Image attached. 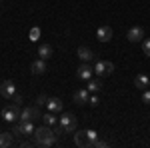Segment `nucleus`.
Here are the masks:
<instances>
[{"instance_id":"f257e3e1","label":"nucleus","mask_w":150,"mask_h":148,"mask_svg":"<svg viewBox=\"0 0 150 148\" xmlns=\"http://www.w3.org/2000/svg\"><path fill=\"white\" fill-rule=\"evenodd\" d=\"M34 144L36 146H42V148H50L54 146V142H56V132H54V128L52 126H38L34 130Z\"/></svg>"},{"instance_id":"f03ea898","label":"nucleus","mask_w":150,"mask_h":148,"mask_svg":"<svg viewBox=\"0 0 150 148\" xmlns=\"http://www.w3.org/2000/svg\"><path fill=\"white\" fill-rule=\"evenodd\" d=\"M58 122H60L62 128H64V134L74 132V130H76V126H78V120H76V116H74L72 112H64L60 118H58Z\"/></svg>"},{"instance_id":"7ed1b4c3","label":"nucleus","mask_w":150,"mask_h":148,"mask_svg":"<svg viewBox=\"0 0 150 148\" xmlns=\"http://www.w3.org/2000/svg\"><path fill=\"white\" fill-rule=\"evenodd\" d=\"M18 116H20V106H16V104H10V106H4L2 108V120L4 122H16L18 120Z\"/></svg>"},{"instance_id":"20e7f679","label":"nucleus","mask_w":150,"mask_h":148,"mask_svg":"<svg viewBox=\"0 0 150 148\" xmlns=\"http://www.w3.org/2000/svg\"><path fill=\"white\" fill-rule=\"evenodd\" d=\"M36 118H42V114H40V106H28V108H22V110H20V116H18L20 122L36 120Z\"/></svg>"},{"instance_id":"39448f33","label":"nucleus","mask_w":150,"mask_h":148,"mask_svg":"<svg viewBox=\"0 0 150 148\" xmlns=\"http://www.w3.org/2000/svg\"><path fill=\"white\" fill-rule=\"evenodd\" d=\"M114 72V64L112 62H102V60H98L96 64H94V74L96 76H110Z\"/></svg>"},{"instance_id":"423d86ee","label":"nucleus","mask_w":150,"mask_h":148,"mask_svg":"<svg viewBox=\"0 0 150 148\" xmlns=\"http://www.w3.org/2000/svg\"><path fill=\"white\" fill-rule=\"evenodd\" d=\"M14 94H16V84H14V80H4V82L0 84V96L6 98V100H10Z\"/></svg>"},{"instance_id":"0eeeda50","label":"nucleus","mask_w":150,"mask_h":148,"mask_svg":"<svg viewBox=\"0 0 150 148\" xmlns=\"http://www.w3.org/2000/svg\"><path fill=\"white\" fill-rule=\"evenodd\" d=\"M126 38L128 42H142L144 40V28L142 26H132L126 32Z\"/></svg>"},{"instance_id":"6e6552de","label":"nucleus","mask_w":150,"mask_h":148,"mask_svg":"<svg viewBox=\"0 0 150 148\" xmlns=\"http://www.w3.org/2000/svg\"><path fill=\"white\" fill-rule=\"evenodd\" d=\"M92 74H94V68L88 64V62H82L80 66L76 68V76H78L80 80H90Z\"/></svg>"},{"instance_id":"1a4fd4ad","label":"nucleus","mask_w":150,"mask_h":148,"mask_svg":"<svg viewBox=\"0 0 150 148\" xmlns=\"http://www.w3.org/2000/svg\"><path fill=\"white\" fill-rule=\"evenodd\" d=\"M74 142H76V146H80V148H90V146H92V140L88 138L86 130L76 132V134H74Z\"/></svg>"},{"instance_id":"9d476101","label":"nucleus","mask_w":150,"mask_h":148,"mask_svg":"<svg viewBox=\"0 0 150 148\" xmlns=\"http://www.w3.org/2000/svg\"><path fill=\"white\" fill-rule=\"evenodd\" d=\"M96 38H98L100 42H110V40H112V28H110V26H100V28L96 30Z\"/></svg>"},{"instance_id":"9b49d317","label":"nucleus","mask_w":150,"mask_h":148,"mask_svg":"<svg viewBox=\"0 0 150 148\" xmlns=\"http://www.w3.org/2000/svg\"><path fill=\"white\" fill-rule=\"evenodd\" d=\"M134 86H136L138 90H146V88L150 86V78L146 76V74H142V72H140V74L134 76Z\"/></svg>"},{"instance_id":"f8f14e48","label":"nucleus","mask_w":150,"mask_h":148,"mask_svg":"<svg viewBox=\"0 0 150 148\" xmlns=\"http://www.w3.org/2000/svg\"><path fill=\"white\" fill-rule=\"evenodd\" d=\"M30 70H32V74H44V72L48 70L46 60H42V58L34 60V62H32V66H30Z\"/></svg>"},{"instance_id":"ddd939ff","label":"nucleus","mask_w":150,"mask_h":148,"mask_svg":"<svg viewBox=\"0 0 150 148\" xmlns=\"http://www.w3.org/2000/svg\"><path fill=\"white\" fill-rule=\"evenodd\" d=\"M76 54H78V58H80L82 62H90V60H94V52L88 48V46H80Z\"/></svg>"},{"instance_id":"4468645a","label":"nucleus","mask_w":150,"mask_h":148,"mask_svg":"<svg viewBox=\"0 0 150 148\" xmlns=\"http://www.w3.org/2000/svg\"><path fill=\"white\" fill-rule=\"evenodd\" d=\"M88 98H90L88 88H80V90L74 92V102H76V104H86V102H88Z\"/></svg>"},{"instance_id":"2eb2a0df","label":"nucleus","mask_w":150,"mask_h":148,"mask_svg":"<svg viewBox=\"0 0 150 148\" xmlns=\"http://www.w3.org/2000/svg\"><path fill=\"white\" fill-rule=\"evenodd\" d=\"M46 108L50 110V112H62V108H64V102H62L60 98H48Z\"/></svg>"},{"instance_id":"dca6fc26","label":"nucleus","mask_w":150,"mask_h":148,"mask_svg":"<svg viewBox=\"0 0 150 148\" xmlns=\"http://www.w3.org/2000/svg\"><path fill=\"white\" fill-rule=\"evenodd\" d=\"M86 88H88L90 94H98V92L102 90V82L98 78H90V80H86Z\"/></svg>"},{"instance_id":"f3484780","label":"nucleus","mask_w":150,"mask_h":148,"mask_svg":"<svg viewBox=\"0 0 150 148\" xmlns=\"http://www.w3.org/2000/svg\"><path fill=\"white\" fill-rule=\"evenodd\" d=\"M54 56V48L50 44H42L38 48V58H42V60H48V58Z\"/></svg>"},{"instance_id":"a211bd4d","label":"nucleus","mask_w":150,"mask_h":148,"mask_svg":"<svg viewBox=\"0 0 150 148\" xmlns=\"http://www.w3.org/2000/svg\"><path fill=\"white\" fill-rule=\"evenodd\" d=\"M20 124H22V132H24V136H32V134H34V130H36L34 120H26V122H20Z\"/></svg>"},{"instance_id":"6ab92c4d","label":"nucleus","mask_w":150,"mask_h":148,"mask_svg":"<svg viewBox=\"0 0 150 148\" xmlns=\"http://www.w3.org/2000/svg\"><path fill=\"white\" fill-rule=\"evenodd\" d=\"M42 122H44V124H48V126H54V124H58L56 112H50V110H48L46 114H42Z\"/></svg>"},{"instance_id":"aec40b11","label":"nucleus","mask_w":150,"mask_h":148,"mask_svg":"<svg viewBox=\"0 0 150 148\" xmlns=\"http://www.w3.org/2000/svg\"><path fill=\"white\" fill-rule=\"evenodd\" d=\"M12 132H0V148H4V146H10L12 144Z\"/></svg>"},{"instance_id":"412c9836","label":"nucleus","mask_w":150,"mask_h":148,"mask_svg":"<svg viewBox=\"0 0 150 148\" xmlns=\"http://www.w3.org/2000/svg\"><path fill=\"white\" fill-rule=\"evenodd\" d=\"M14 136H24V132H22V124H20V120L18 122H12V130H10Z\"/></svg>"},{"instance_id":"4be33fe9","label":"nucleus","mask_w":150,"mask_h":148,"mask_svg":"<svg viewBox=\"0 0 150 148\" xmlns=\"http://www.w3.org/2000/svg\"><path fill=\"white\" fill-rule=\"evenodd\" d=\"M28 38H30V42H38V38H40V28H38V26L30 28V34H28Z\"/></svg>"},{"instance_id":"5701e85b","label":"nucleus","mask_w":150,"mask_h":148,"mask_svg":"<svg viewBox=\"0 0 150 148\" xmlns=\"http://www.w3.org/2000/svg\"><path fill=\"white\" fill-rule=\"evenodd\" d=\"M46 102H48V96L46 94H38V98H36V106H46Z\"/></svg>"},{"instance_id":"b1692460","label":"nucleus","mask_w":150,"mask_h":148,"mask_svg":"<svg viewBox=\"0 0 150 148\" xmlns=\"http://www.w3.org/2000/svg\"><path fill=\"white\" fill-rule=\"evenodd\" d=\"M142 50H144V54L150 58V38H144V40H142Z\"/></svg>"},{"instance_id":"393cba45","label":"nucleus","mask_w":150,"mask_h":148,"mask_svg":"<svg viewBox=\"0 0 150 148\" xmlns=\"http://www.w3.org/2000/svg\"><path fill=\"white\" fill-rule=\"evenodd\" d=\"M88 104H90V106H98V104H100V98H98V94H90V98H88Z\"/></svg>"},{"instance_id":"a878e982","label":"nucleus","mask_w":150,"mask_h":148,"mask_svg":"<svg viewBox=\"0 0 150 148\" xmlns=\"http://www.w3.org/2000/svg\"><path fill=\"white\" fill-rule=\"evenodd\" d=\"M104 146H108V144H106V140H102V138H96L92 142V148H104Z\"/></svg>"},{"instance_id":"bb28decb","label":"nucleus","mask_w":150,"mask_h":148,"mask_svg":"<svg viewBox=\"0 0 150 148\" xmlns=\"http://www.w3.org/2000/svg\"><path fill=\"white\" fill-rule=\"evenodd\" d=\"M10 100H12V104H16V106H20V104H22V96H20V94H18V92H16V94H14V96H12Z\"/></svg>"},{"instance_id":"cd10ccee","label":"nucleus","mask_w":150,"mask_h":148,"mask_svg":"<svg viewBox=\"0 0 150 148\" xmlns=\"http://www.w3.org/2000/svg\"><path fill=\"white\" fill-rule=\"evenodd\" d=\"M142 102H144V104H150V88H146V90L142 92Z\"/></svg>"},{"instance_id":"c85d7f7f","label":"nucleus","mask_w":150,"mask_h":148,"mask_svg":"<svg viewBox=\"0 0 150 148\" xmlns=\"http://www.w3.org/2000/svg\"><path fill=\"white\" fill-rule=\"evenodd\" d=\"M86 134H88V138H90L92 142L98 138V132H96V130H92V128H88V130H86Z\"/></svg>"},{"instance_id":"c756f323","label":"nucleus","mask_w":150,"mask_h":148,"mask_svg":"<svg viewBox=\"0 0 150 148\" xmlns=\"http://www.w3.org/2000/svg\"><path fill=\"white\" fill-rule=\"evenodd\" d=\"M30 146V142H24V140H20V148H28Z\"/></svg>"},{"instance_id":"7c9ffc66","label":"nucleus","mask_w":150,"mask_h":148,"mask_svg":"<svg viewBox=\"0 0 150 148\" xmlns=\"http://www.w3.org/2000/svg\"><path fill=\"white\" fill-rule=\"evenodd\" d=\"M0 2H2V0H0Z\"/></svg>"}]
</instances>
